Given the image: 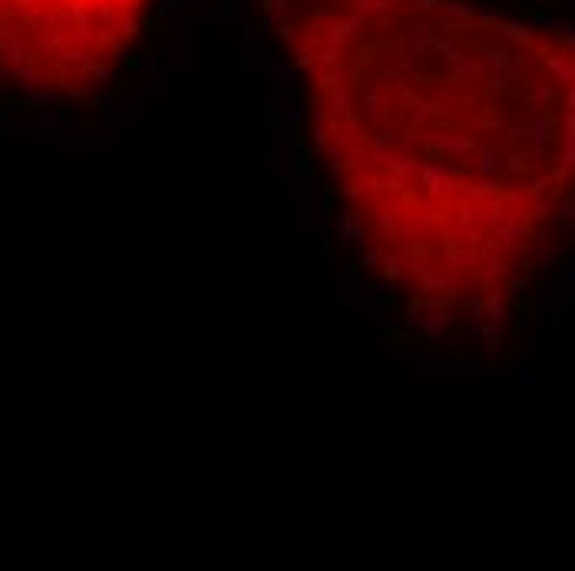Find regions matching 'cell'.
Listing matches in <instances>:
<instances>
[{"mask_svg":"<svg viewBox=\"0 0 575 571\" xmlns=\"http://www.w3.org/2000/svg\"><path fill=\"white\" fill-rule=\"evenodd\" d=\"M361 264L430 333L500 331L572 228L575 27L469 0H252Z\"/></svg>","mask_w":575,"mask_h":571,"instance_id":"1","label":"cell"},{"mask_svg":"<svg viewBox=\"0 0 575 571\" xmlns=\"http://www.w3.org/2000/svg\"><path fill=\"white\" fill-rule=\"evenodd\" d=\"M159 0H0V86L76 99L100 90Z\"/></svg>","mask_w":575,"mask_h":571,"instance_id":"2","label":"cell"}]
</instances>
